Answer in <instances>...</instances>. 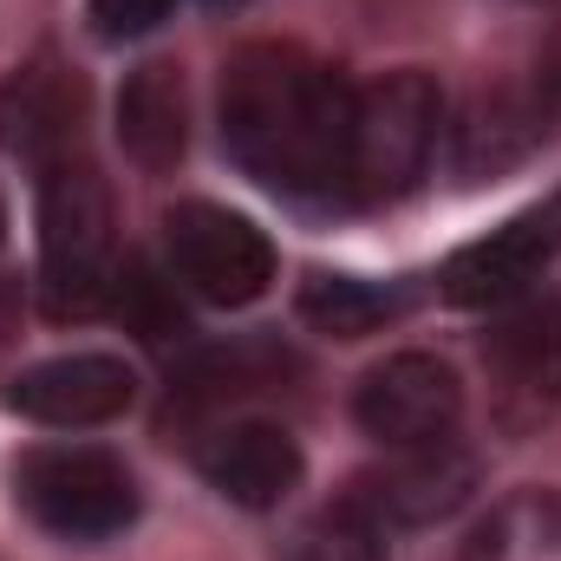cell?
Returning a JSON list of instances; mask_svg holds the SVG:
<instances>
[{"label": "cell", "mask_w": 561, "mask_h": 561, "mask_svg": "<svg viewBox=\"0 0 561 561\" xmlns=\"http://www.w3.org/2000/svg\"><path fill=\"white\" fill-rule=\"evenodd\" d=\"M353 85L300 46H242L222 66V150L275 196H340Z\"/></svg>", "instance_id": "obj_1"}, {"label": "cell", "mask_w": 561, "mask_h": 561, "mask_svg": "<svg viewBox=\"0 0 561 561\" xmlns=\"http://www.w3.org/2000/svg\"><path fill=\"white\" fill-rule=\"evenodd\" d=\"M112 196L85 157H59L39 176V300L53 320L112 307Z\"/></svg>", "instance_id": "obj_2"}, {"label": "cell", "mask_w": 561, "mask_h": 561, "mask_svg": "<svg viewBox=\"0 0 561 561\" xmlns=\"http://www.w3.org/2000/svg\"><path fill=\"white\" fill-rule=\"evenodd\" d=\"M444 125V92L424 72H386L353 99V144H346V203H392L424 176Z\"/></svg>", "instance_id": "obj_3"}, {"label": "cell", "mask_w": 561, "mask_h": 561, "mask_svg": "<svg viewBox=\"0 0 561 561\" xmlns=\"http://www.w3.org/2000/svg\"><path fill=\"white\" fill-rule=\"evenodd\" d=\"M13 496L39 529H53L66 542H105L138 523V477L99 444L26 450L13 470Z\"/></svg>", "instance_id": "obj_4"}, {"label": "cell", "mask_w": 561, "mask_h": 561, "mask_svg": "<svg viewBox=\"0 0 561 561\" xmlns=\"http://www.w3.org/2000/svg\"><path fill=\"white\" fill-rule=\"evenodd\" d=\"M163 249H170V275L209 307H249L275 280V242L249 216L203 196L163 216Z\"/></svg>", "instance_id": "obj_5"}, {"label": "cell", "mask_w": 561, "mask_h": 561, "mask_svg": "<svg viewBox=\"0 0 561 561\" xmlns=\"http://www.w3.org/2000/svg\"><path fill=\"white\" fill-rule=\"evenodd\" d=\"M353 419L366 437H379L386 450H412V444H437L463 419V386L444 359L431 353H392L379 359L359 392H353Z\"/></svg>", "instance_id": "obj_6"}, {"label": "cell", "mask_w": 561, "mask_h": 561, "mask_svg": "<svg viewBox=\"0 0 561 561\" xmlns=\"http://www.w3.org/2000/svg\"><path fill=\"white\" fill-rule=\"evenodd\" d=\"M483 366L496 386V419L510 431L556 419L561 412V307L556 300H529L510 320L490 327L483 340Z\"/></svg>", "instance_id": "obj_7"}, {"label": "cell", "mask_w": 561, "mask_h": 561, "mask_svg": "<svg viewBox=\"0 0 561 561\" xmlns=\"http://www.w3.org/2000/svg\"><path fill=\"white\" fill-rule=\"evenodd\" d=\"M556 255H561V190H549L542 203H529L523 216H510V222L490 229L483 242L457 249V255L444 262L437 287H444L457 307H496V300H516Z\"/></svg>", "instance_id": "obj_8"}, {"label": "cell", "mask_w": 561, "mask_h": 561, "mask_svg": "<svg viewBox=\"0 0 561 561\" xmlns=\"http://www.w3.org/2000/svg\"><path fill=\"white\" fill-rule=\"evenodd\" d=\"M470 490H477V463H470V450H457V437H437V444L392 450V457H386L379 470H366L346 496H353L359 510H373L379 523L424 529V523L450 516Z\"/></svg>", "instance_id": "obj_9"}, {"label": "cell", "mask_w": 561, "mask_h": 561, "mask_svg": "<svg viewBox=\"0 0 561 561\" xmlns=\"http://www.w3.org/2000/svg\"><path fill=\"white\" fill-rule=\"evenodd\" d=\"M13 412L33 424H53V431H85V424H112L131 412L138 399V373L112 353H66V359H46L33 373L13 379Z\"/></svg>", "instance_id": "obj_10"}, {"label": "cell", "mask_w": 561, "mask_h": 561, "mask_svg": "<svg viewBox=\"0 0 561 561\" xmlns=\"http://www.w3.org/2000/svg\"><path fill=\"white\" fill-rule=\"evenodd\" d=\"M79 118H85V85L53 59H33L0 85V150L7 157L53 170L59 157H72Z\"/></svg>", "instance_id": "obj_11"}, {"label": "cell", "mask_w": 561, "mask_h": 561, "mask_svg": "<svg viewBox=\"0 0 561 561\" xmlns=\"http://www.w3.org/2000/svg\"><path fill=\"white\" fill-rule=\"evenodd\" d=\"M196 470L216 496L242 503V510H275L280 496L300 483V444L262 419H236L216 424L203 444H196Z\"/></svg>", "instance_id": "obj_12"}, {"label": "cell", "mask_w": 561, "mask_h": 561, "mask_svg": "<svg viewBox=\"0 0 561 561\" xmlns=\"http://www.w3.org/2000/svg\"><path fill=\"white\" fill-rule=\"evenodd\" d=\"M549 105L542 92H483L463 125H457V176H496L510 163H523L536 144L549 138Z\"/></svg>", "instance_id": "obj_13"}, {"label": "cell", "mask_w": 561, "mask_h": 561, "mask_svg": "<svg viewBox=\"0 0 561 561\" xmlns=\"http://www.w3.org/2000/svg\"><path fill=\"white\" fill-rule=\"evenodd\" d=\"M118 144L138 157L144 170H170L190 144V92H183V72L150 59L125 79L118 92Z\"/></svg>", "instance_id": "obj_14"}, {"label": "cell", "mask_w": 561, "mask_h": 561, "mask_svg": "<svg viewBox=\"0 0 561 561\" xmlns=\"http://www.w3.org/2000/svg\"><path fill=\"white\" fill-rule=\"evenodd\" d=\"M457 561H561V490L503 496L463 542Z\"/></svg>", "instance_id": "obj_15"}, {"label": "cell", "mask_w": 561, "mask_h": 561, "mask_svg": "<svg viewBox=\"0 0 561 561\" xmlns=\"http://www.w3.org/2000/svg\"><path fill=\"white\" fill-rule=\"evenodd\" d=\"M412 307L405 287L392 280H359V275H307L300 280V320L333 333V340H366L379 327H392Z\"/></svg>", "instance_id": "obj_16"}, {"label": "cell", "mask_w": 561, "mask_h": 561, "mask_svg": "<svg viewBox=\"0 0 561 561\" xmlns=\"http://www.w3.org/2000/svg\"><path fill=\"white\" fill-rule=\"evenodd\" d=\"M280 561H386V523L353 496H340L280 542Z\"/></svg>", "instance_id": "obj_17"}, {"label": "cell", "mask_w": 561, "mask_h": 561, "mask_svg": "<svg viewBox=\"0 0 561 561\" xmlns=\"http://www.w3.org/2000/svg\"><path fill=\"white\" fill-rule=\"evenodd\" d=\"M294 359L268 346V340H242V346H216V353H203L190 373H183V392L190 399H229V392H262V386H275L280 373H287Z\"/></svg>", "instance_id": "obj_18"}, {"label": "cell", "mask_w": 561, "mask_h": 561, "mask_svg": "<svg viewBox=\"0 0 561 561\" xmlns=\"http://www.w3.org/2000/svg\"><path fill=\"white\" fill-rule=\"evenodd\" d=\"M112 313L138 333V340H183V307L170 294V280L150 275V262H125L112 275Z\"/></svg>", "instance_id": "obj_19"}, {"label": "cell", "mask_w": 561, "mask_h": 561, "mask_svg": "<svg viewBox=\"0 0 561 561\" xmlns=\"http://www.w3.org/2000/svg\"><path fill=\"white\" fill-rule=\"evenodd\" d=\"M176 0H92V33L99 39H144L150 26L170 20Z\"/></svg>", "instance_id": "obj_20"}, {"label": "cell", "mask_w": 561, "mask_h": 561, "mask_svg": "<svg viewBox=\"0 0 561 561\" xmlns=\"http://www.w3.org/2000/svg\"><path fill=\"white\" fill-rule=\"evenodd\" d=\"M0 249H7V209H0Z\"/></svg>", "instance_id": "obj_21"}]
</instances>
